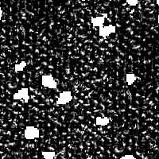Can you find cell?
<instances>
[{
	"instance_id": "obj_1",
	"label": "cell",
	"mask_w": 159,
	"mask_h": 159,
	"mask_svg": "<svg viewBox=\"0 0 159 159\" xmlns=\"http://www.w3.org/2000/svg\"><path fill=\"white\" fill-rule=\"evenodd\" d=\"M25 138L28 140H33L35 138H38L40 136V132L38 128L33 126H28L25 129L24 131Z\"/></svg>"
},
{
	"instance_id": "obj_2",
	"label": "cell",
	"mask_w": 159,
	"mask_h": 159,
	"mask_svg": "<svg viewBox=\"0 0 159 159\" xmlns=\"http://www.w3.org/2000/svg\"><path fill=\"white\" fill-rule=\"evenodd\" d=\"M41 85L42 86L50 89H55L57 84L56 82V80L53 79V77L49 75H44L41 77Z\"/></svg>"
},
{
	"instance_id": "obj_3",
	"label": "cell",
	"mask_w": 159,
	"mask_h": 159,
	"mask_svg": "<svg viewBox=\"0 0 159 159\" xmlns=\"http://www.w3.org/2000/svg\"><path fill=\"white\" fill-rule=\"evenodd\" d=\"M72 99V93L69 91H65V92H61L59 96V98L57 100V105H65L69 103Z\"/></svg>"
},
{
	"instance_id": "obj_4",
	"label": "cell",
	"mask_w": 159,
	"mask_h": 159,
	"mask_svg": "<svg viewBox=\"0 0 159 159\" xmlns=\"http://www.w3.org/2000/svg\"><path fill=\"white\" fill-rule=\"evenodd\" d=\"M13 99L15 100H19V99H23L25 103H27L29 101V90L26 88H22L18 91V92L15 93L13 96Z\"/></svg>"
},
{
	"instance_id": "obj_5",
	"label": "cell",
	"mask_w": 159,
	"mask_h": 159,
	"mask_svg": "<svg viewBox=\"0 0 159 159\" xmlns=\"http://www.w3.org/2000/svg\"><path fill=\"white\" fill-rule=\"evenodd\" d=\"M116 32V27L113 25H109L106 26L99 27V35L101 37H107L111 34H114Z\"/></svg>"
},
{
	"instance_id": "obj_6",
	"label": "cell",
	"mask_w": 159,
	"mask_h": 159,
	"mask_svg": "<svg viewBox=\"0 0 159 159\" xmlns=\"http://www.w3.org/2000/svg\"><path fill=\"white\" fill-rule=\"evenodd\" d=\"M106 18L107 15H105V16H96V17L92 18V26L94 27H99V28L102 27L104 26Z\"/></svg>"
},
{
	"instance_id": "obj_7",
	"label": "cell",
	"mask_w": 159,
	"mask_h": 159,
	"mask_svg": "<svg viewBox=\"0 0 159 159\" xmlns=\"http://www.w3.org/2000/svg\"><path fill=\"white\" fill-rule=\"evenodd\" d=\"M110 123V119L107 117H97L96 119V123L98 126H107Z\"/></svg>"
},
{
	"instance_id": "obj_8",
	"label": "cell",
	"mask_w": 159,
	"mask_h": 159,
	"mask_svg": "<svg viewBox=\"0 0 159 159\" xmlns=\"http://www.w3.org/2000/svg\"><path fill=\"white\" fill-rule=\"evenodd\" d=\"M136 80V77L134 73H127L126 75V80L128 85H131L134 84V82Z\"/></svg>"
},
{
	"instance_id": "obj_9",
	"label": "cell",
	"mask_w": 159,
	"mask_h": 159,
	"mask_svg": "<svg viewBox=\"0 0 159 159\" xmlns=\"http://www.w3.org/2000/svg\"><path fill=\"white\" fill-rule=\"evenodd\" d=\"M41 154L45 159H54L56 156L55 152L53 151H42Z\"/></svg>"
},
{
	"instance_id": "obj_10",
	"label": "cell",
	"mask_w": 159,
	"mask_h": 159,
	"mask_svg": "<svg viewBox=\"0 0 159 159\" xmlns=\"http://www.w3.org/2000/svg\"><path fill=\"white\" fill-rule=\"evenodd\" d=\"M26 62L24 61V60H22V62L19 63V64H17V65H15V71L16 72H21V71H23L24 69V68L26 66Z\"/></svg>"
},
{
	"instance_id": "obj_11",
	"label": "cell",
	"mask_w": 159,
	"mask_h": 159,
	"mask_svg": "<svg viewBox=\"0 0 159 159\" xmlns=\"http://www.w3.org/2000/svg\"><path fill=\"white\" fill-rule=\"evenodd\" d=\"M126 3L131 7H135L138 3V0H125Z\"/></svg>"
},
{
	"instance_id": "obj_12",
	"label": "cell",
	"mask_w": 159,
	"mask_h": 159,
	"mask_svg": "<svg viewBox=\"0 0 159 159\" xmlns=\"http://www.w3.org/2000/svg\"><path fill=\"white\" fill-rule=\"evenodd\" d=\"M120 159H136L135 157L133 156V155H124L122 158H120Z\"/></svg>"
},
{
	"instance_id": "obj_13",
	"label": "cell",
	"mask_w": 159,
	"mask_h": 159,
	"mask_svg": "<svg viewBox=\"0 0 159 159\" xmlns=\"http://www.w3.org/2000/svg\"><path fill=\"white\" fill-rule=\"evenodd\" d=\"M2 16H3V10H2V8L0 7V20L2 18Z\"/></svg>"
},
{
	"instance_id": "obj_14",
	"label": "cell",
	"mask_w": 159,
	"mask_h": 159,
	"mask_svg": "<svg viewBox=\"0 0 159 159\" xmlns=\"http://www.w3.org/2000/svg\"><path fill=\"white\" fill-rule=\"evenodd\" d=\"M156 3H157V5L159 7V0H156Z\"/></svg>"
},
{
	"instance_id": "obj_15",
	"label": "cell",
	"mask_w": 159,
	"mask_h": 159,
	"mask_svg": "<svg viewBox=\"0 0 159 159\" xmlns=\"http://www.w3.org/2000/svg\"><path fill=\"white\" fill-rule=\"evenodd\" d=\"M158 23H159V15H158Z\"/></svg>"
},
{
	"instance_id": "obj_16",
	"label": "cell",
	"mask_w": 159,
	"mask_h": 159,
	"mask_svg": "<svg viewBox=\"0 0 159 159\" xmlns=\"http://www.w3.org/2000/svg\"><path fill=\"white\" fill-rule=\"evenodd\" d=\"M83 2H85V1H89V0H82Z\"/></svg>"
},
{
	"instance_id": "obj_17",
	"label": "cell",
	"mask_w": 159,
	"mask_h": 159,
	"mask_svg": "<svg viewBox=\"0 0 159 159\" xmlns=\"http://www.w3.org/2000/svg\"><path fill=\"white\" fill-rule=\"evenodd\" d=\"M86 159H92V158H86Z\"/></svg>"
}]
</instances>
